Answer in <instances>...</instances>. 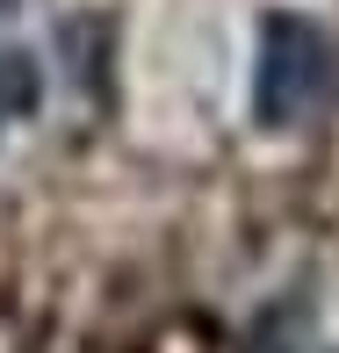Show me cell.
Returning a JSON list of instances; mask_svg holds the SVG:
<instances>
[{"label": "cell", "mask_w": 339, "mask_h": 353, "mask_svg": "<svg viewBox=\"0 0 339 353\" xmlns=\"http://www.w3.org/2000/svg\"><path fill=\"white\" fill-rule=\"evenodd\" d=\"M43 101V72L29 51H0V123L8 116H29V108Z\"/></svg>", "instance_id": "7a4b0ae2"}, {"label": "cell", "mask_w": 339, "mask_h": 353, "mask_svg": "<svg viewBox=\"0 0 339 353\" xmlns=\"http://www.w3.org/2000/svg\"><path fill=\"white\" fill-rule=\"evenodd\" d=\"M339 94V43L311 14H267L260 22V72H253V116L267 130H296Z\"/></svg>", "instance_id": "6da1fadb"}, {"label": "cell", "mask_w": 339, "mask_h": 353, "mask_svg": "<svg viewBox=\"0 0 339 353\" xmlns=\"http://www.w3.org/2000/svg\"><path fill=\"white\" fill-rule=\"evenodd\" d=\"M14 8H22V0H0V14H14Z\"/></svg>", "instance_id": "3957f363"}, {"label": "cell", "mask_w": 339, "mask_h": 353, "mask_svg": "<svg viewBox=\"0 0 339 353\" xmlns=\"http://www.w3.org/2000/svg\"><path fill=\"white\" fill-rule=\"evenodd\" d=\"M311 353H332V346H311Z\"/></svg>", "instance_id": "277c9868"}]
</instances>
